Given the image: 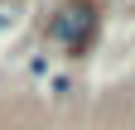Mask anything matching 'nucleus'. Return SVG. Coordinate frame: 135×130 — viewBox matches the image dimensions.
Wrapping results in <instances>:
<instances>
[{
    "label": "nucleus",
    "mask_w": 135,
    "mask_h": 130,
    "mask_svg": "<svg viewBox=\"0 0 135 130\" xmlns=\"http://www.w3.org/2000/svg\"><path fill=\"white\" fill-rule=\"evenodd\" d=\"M77 24H82V10H68L63 19L53 24V39H73V34H77Z\"/></svg>",
    "instance_id": "nucleus-1"
}]
</instances>
